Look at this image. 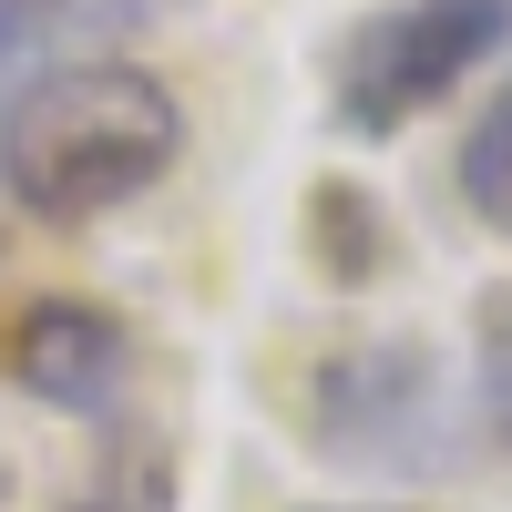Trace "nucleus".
<instances>
[{"label": "nucleus", "instance_id": "10", "mask_svg": "<svg viewBox=\"0 0 512 512\" xmlns=\"http://www.w3.org/2000/svg\"><path fill=\"white\" fill-rule=\"evenodd\" d=\"M318 512H390V502H318Z\"/></svg>", "mask_w": 512, "mask_h": 512}, {"label": "nucleus", "instance_id": "1", "mask_svg": "<svg viewBox=\"0 0 512 512\" xmlns=\"http://www.w3.org/2000/svg\"><path fill=\"white\" fill-rule=\"evenodd\" d=\"M185 154V103L144 62H62L0 103V195L31 226H93Z\"/></svg>", "mask_w": 512, "mask_h": 512}, {"label": "nucleus", "instance_id": "3", "mask_svg": "<svg viewBox=\"0 0 512 512\" xmlns=\"http://www.w3.org/2000/svg\"><path fill=\"white\" fill-rule=\"evenodd\" d=\"M308 441L328 461H390L420 472L441 461V359L420 338H369V349H328L308 369Z\"/></svg>", "mask_w": 512, "mask_h": 512}, {"label": "nucleus", "instance_id": "9", "mask_svg": "<svg viewBox=\"0 0 512 512\" xmlns=\"http://www.w3.org/2000/svg\"><path fill=\"white\" fill-rule=\"evenodd\" d=\"M82 512H164V472H113Z\"/></svg>", "mask_w": 512, "mask_h": 512}, {"label": "nucleus", "instance_id": "4", "mask_svg": "<svg viewBox=\"0 0 512 512\" xmlns=\"http://www.w3.org/2000/svg\"><path fill=\"white\" fill-rule=\"evenodd\" d=\"M0 379H11L21 400H41V410L113 420L123 379H134V328H123L103 297H72V287L0 297Z\"/></svg>", "mask_w": 512, "mask_h": 512}, {"label": "nucleus", "instance_id": "6", "mask_svg": "<svg viewBox=\"0 0 512 512\" xmlns=\"http://www.w3.org/2000/svg\"><path fill=\"white\" fill-rule=\"evenodd\" d=\"M451 185H461V205L492 226V236H512V82L461 123V154H451Z\"/></svg>", "mask_w": 512, "mask_h": 512}, {"label": "nucleus", "instance_id": "5", "mask_svg": "<svg viewBox=\"0 0 512 512\" xmlns=\"http://www.w3.org/2000/svg\"><path fill=\"white\" fill-rule=\"evenodd\" d=\"M308 256H318V277H338V287L379 277V256H390L379 205H369L359 185H318V195H308Z\"/></svg>", "mask_w": 512, "mask_h": 512}, {"label": "nucleus", "instance_id": "2", "mask_svg": "<svg viewBox=\"0 0 512 512\" xmlns=\"http://www.w3.org/2000/svg\"><path fill=\"white\" fill-rule=\"evenodd\" d=\"M512 41V0H390L369 11L328 62V123L338 134H410L431 103H451L492 52Z\"/></svg>", "mask_w": 512, "mask_h": 512}, {"label": "nucleus", "instance_id": "7", "mask_svg": "<svg viewBox=\"0 0 512 512\" xmlns=\"http://www.w3.org/2000/svg\"><path fill=\"white\" fill-rule=\"evenodd\" d=\"M472 431L512 461V287L482 297V349H472Z\"/></svg>", "mask_w": 512, "mask_h": 512}, {"label": "nucleus", "instance_id": "8", "mask_svg": "<svg viewBox=\"0 0 512 512\" xmlns=\"http://www.w3.org/2000/svg\"><path fill=\"white\" fill-rule=\"evenodd\" d=\"M62 11H72V0H0V72H11V62H31L41 41L62 31Z\"/></svg>", "mask_w": 512, "mask_h": 512}]
</instances>
